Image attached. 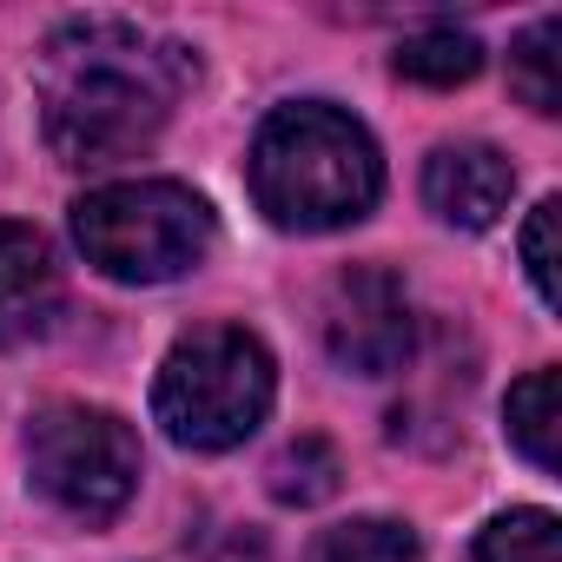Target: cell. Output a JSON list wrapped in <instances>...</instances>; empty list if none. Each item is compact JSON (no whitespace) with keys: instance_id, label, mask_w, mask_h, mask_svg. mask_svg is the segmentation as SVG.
<instances>
[{"instance_id":"8992f818","label":"cell","mask_w":562,"mask_h":562,"mask_svg":"<svg viewBox=\"0 0 562 562\" xmlns=\"http://www.w3.org/2000/svg\"><path fill=\"white\" fill-rule=\"evenodd\" d=\"M325 345L358 378L404 371V358L417 345V318H411L404 285L391 271H378V265H351L331 285V299H325Z\"/></svg>"},{"instance_id":"52a82bcc","label":"cell","mask_w":562,"mask_h":562,"mask_svg":"<svg viewBox=\"0 0 562 562\" xmlns=\"http://www.w3.org/2000/svg\"><path fill=\"white\" fill-rule=\"evenodd\" d=\"M60 312V265L34 225L0 218V345H27Z\"/></svg>"},{"instance_id":"30bf717a","label":"cell","mask_w":562,"mask_h":562,"mask_svg":"<svg viewBox=\"0 0 562 562\" xmlns=\"http://www.w3.org/2000/svg\"><path fill=\"white\" fill-rule=\"evenodd\" d=\"M476 67H483V47L457 27H424L397 47V74L417 87H463Z\"/></svg>"},{"instance_id":"5bb4252c","label":"cell","mask_w":562,"mask_h":562,"mask_svg":"<svg viewBox=\"0 0 562 562\" xmlns=\"http://www.w3.org/2000/svg\"><path fill=\"white\" fill-rule=\"evenodd\" d=\"M555 41H562V21L549 14V21H536V27L516 41V54H509L516 93H522L536 113H555V100H562V87H555Z\"/></svg>"},{"instance_id":"ba28073f","label":"cell","mask_w":562,"mask_h":562,"mask_svg":"<svg viewBox=\"0 0 562 562\" xmlns=\"http://www.w3.org/2000/svg\"><path fill=\"white\" fill-rule=\"evenodd\" d=\"M509 192H516V172H509V159L496 146H437L430 166H424L430 212L450 218V225H463V232L496 225L503 205H509Z\"/></svg>"},{"instance_id":"277c9868","label":"cell","mask_w":562,"mask_h":562,"mask_svg":"<svg viewBox=\"0 0 562 562\" xmlns=\"http://www.w3.org/2000/svg\"><path fill=\"white\" fill-rule=\"evenodd\" d=\"M74 238L87 265H100L120 285H166L212 251V212L192 186L126 179L74 205Z\"/></svg>"},{"instance_id":"5b68a950","label":"cell","mask_w":562,"mask_h":562,"mask_svg":"<svg viewBox=\"0 0 562 562\" xmlns=\"http://www.w3.org/2000/svg\"><path fill=\"white\" fill-rule=\"evenodd\" d=\"M34 483L80 522H106L139 490V437L113 411L87 404H47L27 430Z\"/></svg>"},{"instance_id":"7c38bea8","label":"cell","mask_w":562,"mask_h":562,"mask_svg":"<svg viewBox=\"0 0 562 562\" xmlns=\"http://www.w3.org/2000/svg\"><path fill=\"white\" fill-rule=\"evenodd\" d=\"M338 476H345L338 450H331L325 437H299V443L278 450V463H271V496L312 509V503H325V496L338 490Z\"/></svg>"},{"instance_id":"9a60e30c","label":"cell","mask_w":562,"mask_h":562,"mask_svg":"<svg viewBox=\"0 0 562 562\" xmlns=\"http://www.w3.org/2000/svg\"><path fill=\"white\" fill-rule=\"evenodd\" d=\"M555 218H562V205L542 199L529 212V232H522V258H529V278H536L542 305H555Z\"/></svg>"},{"instance_id":"9c48e42d","label":"cell","mask_w":562,"mask_h":562,"mask_svg":"<svg viewBox=\"0 0 562 562\" xmlns=\"http://www.w3.org/2000/svg\"><path fill=\"white\" fill-rule=\"evenodd\" d=\"M555 424H562V384L555 371H529L509 391V437L542 476H555Z\"/></svg>"},{"instance_id":"6da1fadb","label":"cell","mask_w":562,"mask_h":562,"mask_svg":"<svg viewBox=\"0 0 562 562\" xmlns=\"http://www.w3.org/2000/svg\"><path fill=\"white\" fill-rule=\"evenodd\" d=\"M186 87V54L126 27L74 21L41 54V126L67 166H113L139 153Z\"/></svg>"},{"instance_id":"8fae6325","label":"cell","mask_w":562,"mask_h":562,"mask_svg":"<svg viewBox=\"0 0 562 562\" xmlns=\"http://www.w3.org/2000/svg\"><path fill=\"white\" fill-rule=\"evenodd\" d=\"M312 562H417V536L391 516H358L325 529L312 542Z\"/></svg>"},{"instance_id":"3957f363","label":"cell","mask_w":562,"mask_h":562,"mask_svg":"<svg viewBox=\"0 0 562 562\" xmlns=\"http://www.w3.org/2000/svg\"><path fill=\"white\" fill-rule=\"evenodd\" d=\"M153 411L186 450H232L271 411V358L238 325H199L159 364Z\"/></svg>"},{"instance_id":"7a4b0ae2","label":"cell","mask_w":562,"mask_h":562,"mask_svg":"<svg viewBox=\"0 0 562 562\" xmlns=\"http://www.w3.org/2000/svg\"><path fill=\"white\" fill-rule=\"evenodd\" d=\"M378 192H384V166L371 133L325 100L278 106L251 139V199L271 225L331 232L364 218Z\"/></svg>"},{"instance_id":"4fadbf2b","label":"cell","mask_w":562,"mask_h":562,"mask_svg":"<svg viewBox=\"0 0 562 562\" xmlns=\"http://www.w3.org/2000/svg\"><path fill=\"white\" fill-rule=\"evenodd\" d=\"M476 562H562V529L549 509H509L476 536Z\"/></svg>"}]
</instances>
